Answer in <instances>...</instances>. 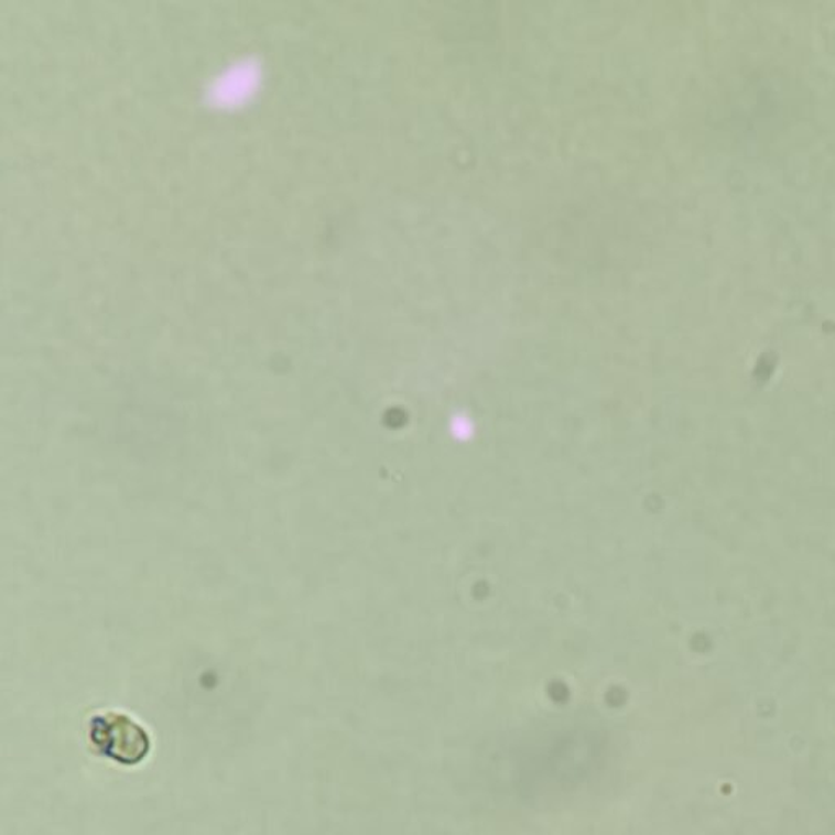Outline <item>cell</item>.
<instances>
[{"label":"cell","mask_w":835,"mask_h":835,"mask_svg":"<svg viewBox=\"0 0 835 835\" xmlns=\"http://www.w3.org/2000/svg\"><path fill=\"white\" fill-rule=\"evenodd\" d=\"M90 739L104 756L134 766L148 756L151 741L144 728L120 713L95 716L91 722Z\"/></svg>","instance_id":"obj_1"}]
</instances>
